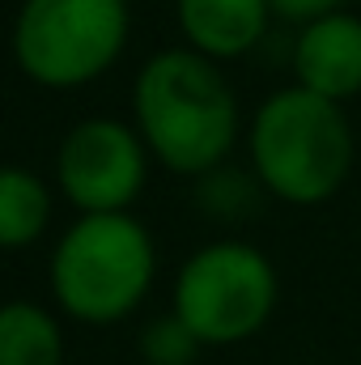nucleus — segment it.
<instances>
[{
	"label": "nucleus",
	"mask_w": 361,
	"mask_h": 365,
	"mask_svg": "<svg viewBox=\"0 0 361 365\" xmlns=\"http://www.w3.org/2000/svg\"><path fill=\"white\" fill-rule=\"evenodd\" d=\"M153 276V251L136 221L119 212H90L77 221L51 264L60 302L90 323L128 314Z\"/></svg>",
	"instance_id": "obj_3"
},
{
	"label": "nucleus",
	"mask_w": 361,
	"mask_h": 365,
	"mask_svg": "<svg viewBox=\"0 0 361 365\" xmlns=\"http://www.w3.org/2000/svg\"><path fill=\"white\" fill-rule=\"evenodd\" d=\"M268 0H179L183 30L208 56H238L264 30Z\"/></svg>",
	"instance_id": "obj_8"
},
{
	"label": "nucleus",
	"mask_w": 361,
	"mask_h": 365,
	"mask_svg": "<svg viewBox=\"0 0 361 365\" xmlns=\"http://www.w3.org/2000/svg\"><path fill=\"white\" fill-rule=\"evenodd\" d=\"M136 115L158 158L175 170L213 166L234 140V93L213 64L187 51H166L141 73Z\"/></svg>",
	"instance_id": "obj_1"
},
{
	"label": "nucleus",
	"mask_w": 361,
	"mask_h": 365,
	"mask_svg": "<svg viewBox=\"0 0 361 365\" xmlns=\"http://www.w3.org/2000/svg\"><path fill=\"white\" fill-rule=\"evenodd\" d=\"M255 166L276 195L315 204L332 195L353 162V136L336 102L310 90L276 93L255 119Z\"/></svg>",
	"instance_id": "obj_2"
},
{
	"label": "nucleus",
	"mask_w": 361,
	"mask_h": 365,
	"mask_svg": "<svg viewBox=\"0 0 361 365\" xmlns=\"http://www.w3.org/2000/svg\"><path fill=\"white\" fill-rule=\"evenodd\" d=\"M340 0H272V9L276 13H285V17H293V21H319V17H332V9H336Z\"/></svg>",
	"instance_id": "obj_12"
},
{
	"label": "nucleus",
	"mask_w": 361,
	"mask_h": 365,
	"mask_svg": "<svg viewBox=\"0 0 361 365\" xmlns=\"http://www.w3.org/2000/svg\"><path fill=\"white\" fill-rule=\"evenodd\" d=\"M0 365H60V331L39 306H0Z\"/></svg>",
	"instance_id": "obj_9"
},
{
	"label": "nucleus",
	"mask_w": 361,
	"mask_h": 365,
	"mask_svg": "<svg viewBox=\"0 0 361 365\" xmlns=\"http://www.w3.org/2000/svg\"><path fill=\"white\" fill-rule=\"evenodd\" d=\"M145 349H149V357L158 365H183V361H191L195 336L183 327L179 319H166V323H158V327L145 336Z\"/></svg>",
	"instance_id": "obj_11"
},
{
	"label": "nucleus",
	"mask_w": 361,
	"mask_h": 365,
	"mask_svg": "<svg viewBox=\"0 0 361 365\" xmlns=\"http://www.w3.org/2000/svg\"><path fill=\"white\" fill-rule=\"evenodd\" d=\"M141 179H145L141 145L128 128H119L111 119L81 123L60 149V182L90 212L123 208L136 195Z\"/></svg>",
	"instance_id": "obj_6"
},
{
	"label": "nucleus",
	"mask_w": 361,
	"mask_h": 365,
	"mask_svg": "<svg viewBox=\"0 0 361 365\" xmlns=\"http://www.w3.org/2000/svg\"><path fill=\"white\" fill-rule=\"evenodd\" d=\"M298 77L302 90L319 93L327 102L361 90V21L332 13L310 21V30L298 38Z\"/></svg>",
	"instance_id": "obj_7"
},
{
	"label": "nucleus",
	"mask_w": 361,
	"mask_h": 365,
	"mask_svg": "<svg viewBox=\"0 0 361 365\" xmlns=\"http://www.w3.org/2000/svg\"><path fill=\"white\" fill-rule=\"evenodd\" d=\"M276 280L268 259L243 242L204 247L179 276L175 289V319L213 344H230L251 336L272 310Z\"/></svg>",
	"instance_id": "obj_5"
},
{
	"label": "nucleus",
	"mask_w": 361,
	"mask_h": 365,
	"mask_svg": "<svg viewBox=\"0 0 361 365\" xmlns=\"http://www.w3.org/2000/svg\"><path fill=\"white\" fill-rule=\"evenodd\" d=\"M123 0H26L17 17V60L43 86H81L123 47Z\"/></svg>",
	"instance_id": "obj_4"
},
{
	"label": "nucleus",
	"mask_w": 361,
	"mask_h": 365,
	"mask_svg": "<svg viewBox=\"0 0 361 365\" xmlns=\"http://www.w3.org/2000/svg\"><path fill=\"white\" fill-rule=\"evenodd\" d=\"M47 225V187L26 170H0V247H21Z\"/></svg>",
	"instance_id": "obj_10"
}]
</instances>
